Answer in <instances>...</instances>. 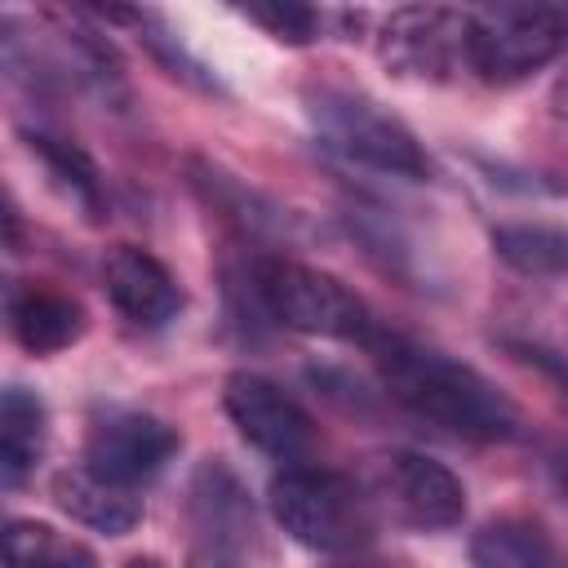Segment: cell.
Listing matches in <instances>:
<instances>
[{
    "label": "cell",
    "instance_id": "1",
    "mask_svg": "<svg viewBox=\"0 0 568 568\" xmlns=\"http://www.w3.org/2000/svg\"><path fill=\"white\" fill-rule=\"evenodd\" d=\"M368 355L377 359L386 390L417 417L435 422L439 430L484 444L519 435V408L479 368L386 328L373 337Z\"/></svg>",
    "mask_w": 568,
    "mask_h": 568
},
{
    "label": "cell",
    "instance_id": "2",
    "mask_svg": "<svg viewBox=\"0 0 568 568\" xmlns=\"http://www.w3.org/2000/svg\"><path fill=\"white\" fill-rule=\"evenodd\" d=\"M271 515L297 546L320 555H351L373 541V497L328 466H284L271 479Z\"/></svg>",
    "mask_w": 568,
    "mask_h": 568
},
{
    "label": "cell",
    "instance_id": "3",
    "mask_svg": "<svg viewBox=\"0 0 568 568\" xmlns=\"http://www.w3.org/2000/svg\"><path fill=\"white\" fill-rule=\"evenodd\" d=\"M253 302L275 324L311 337H337L355 346H373L382 324L364 306L355 288H346L337 275L293 262V257H262L253 262Z\"/></svg>",
    "mask_w": 568,
    "mask_h": 568
},
{
    "label": "cell",
    "instance_id": "4",
    "mask_svg": "<svg viewBox=\"0 0 568 568\" xmlns=\"http://www.w3.org/2000/svg\"><path fill=\"white\" fill-rule=\"evenodd\" d=\"M306 115H311L315 133L324 138V146H333L337 155L368 164L377 173H390V178H413V182L430 178V160H426L422 142L377 98L324 84V89L306 93Z\"/></svg>",
    "mask_w": 568,
    "mask_h": 568
},
{
    "label": "cell",
    "instance_id": "5",
    "mask_svg": "<svg viewBox=\"0 0 568 568\" xmlns=\"http://www.w3.org/2000/svg\"><path fill=\"white\" fill-rule=\"evenodd\" d=\"M568 44V9L564 4H488L470 9L466 71L488 84H515Z\"/></svg>",
    "mask_w": 568,
    "mask_h": 568
},
{
    "label": "cell",
    "instance_id": "6",
    "mask_svg": "<svg viewBox=\"0 0 568 568\" xmlns=\"http://www.w3.org/2000/svg\"><path fill=\"white\" fill-rule=\"evenodd\" d=\"M470 9L444 4H408L382 22L377 53L404 80H448L466 67Z\"/></svg>",
    "mask_w": 568,
    "mask_h": 568
},
{
    "label": "cell",
    "instance_id": "7",
    "mask_svg": "<svg viewBox=\"0 0 568 568\" xmlns=\"http://www.w3.org/2000/svg\"><path fill=\"white\" fill-rule=\"evenodd\" d=\"M373 497L390 510V519H399L404 528L417 532H444L457 528L466 515V488L462 479L426 457V453H386L373 466Z\"/></svg>",
    "mask_w": 568,
    "mask_h": 568
},
{
    "label": "cell",
    "instance_id": "8",
    "mask_svg": "<svg viewBox=\"0 0 568 568\" xmlns=\"http://www.w3.org/2000/svg\"><path fill=\"white\" fill-rule=\"evenodd\" d=\"M222 408L235 422V430L257 453H266L275 462L302 466L315 453V444H320L311 413L284 386H275L262 373H231L226 390H222Z\"/></svg>",
    "mask_w": 568,
    "mask_h": 568
},
{
    "label": "cell",
    "instance_id": "9",
    "mask_svg": "<svg viewBox=\"0 0 568 568\" xmlns=\"http://www.w3.org/2000/svg\"><path fill=\"white\" fill-rule=\"evenodd\" d=\"M182 448V435L151 417V413H133V408H120V413H106L89 426L84 435V466L98 470L102 479L111 484H124V488H138L146 479H155Z\"/></svg>",
    "mask_w": 568,
    "mask_h": 568
},
{
    "label": "cell",
    "instance_id": "10",
    "mask_svg": "<svg viewBox=\"0 0 568 568\" xmlns=\"http://www.w3.org/2000/svg\"><path fill=\"white\" fill-rule=\"evenodd\" d=\"M102 284H106V297L111 306L138 324V328H164L169 320H178L182 311V288L178 280L169 275V266L160 257H151L146 248L138 244H115L106 248L102 257Z\"/></svg>",
    "mask_w": 568,
    "mask_h": 568
},
{
    "label": "cell",
    "instance_id": "11",
    "mask_svg": "<svg viewBox=\"0 0 568 568\" xmlns=\"http://www.w3.org/2000/svg\"><path fill=\"white\" fill-rule=\"evenodd\" d=\"M4 315H9V333L31 351V355H53V351H67L71 342L84 337L89 328V315L84 306L53 288V284H9V297H4Z\"/></svg>",
    "mask_w": 568,
    "mask_h": 568
},
{
    "label": "cell",
    "instance_id": "12",
    "mask_svg": "<svg viewBox=\"0 0 568 568\" xmlns=\"http://www.w3.org/2000/svg\"><path fill=\"white\" fill-rule=\"evenodd\" d=\"M53 501L62 515H71L75 524L106 532V537H124L138 528L142 519V501L133 497V488L102 479L89 466H71L53 475Z\"/></svg>",
    "mask_w": 568,
    "mask_h": 568
},
{
    "label": "cell",
    "instance_id": "13",
    "mask_svg": "<svg viewBox=\"0 0 568 568\" xmlns=\"http://www.w3.org/2000/svg\"><path fill=\"white\" fill-rule=\"evenodd\" d=\"M470 568H568V555L546 524L501 515L470 537Z\"/></svg>",
    "mask_w": 568,
    "mask_h": 568
},
{
    "label": "cell",
    "instance_id": "14",
    "mask_svg": "<svg viewBox=\"0 0 568 568\" xmlns=\"http://www.w3.org/2000/svg\"><path fill=\"white\" fill-rule=\"evenodd\" d=\"M49 444V413L40 404V395H31L27 386H9L0 399V479L4 488H18L40 453Z\"/></svg>",
    "mask_w": 568,
    "mask_h": 568
},
{
    "label": "cell",
    "instance_id": "15",
    "mask_svg": "<svg viewBox=\"0 0 568 568\" xmlns=\"http://www.w3.org/2000/svg\"><path fill=\"white\" fill-rule=\"evenodd\" d=\"M0 550H4V568H98L84 541L40 519H9L0 532Z\"/></svg>",
    "mask_w": 568,
    "mask_h": 568
},
{
    "label": "cell",
    "instance_id": "16",
    "mask_svg": "<svg viewBox=\"0 0 568 568\" xmlns=\"http://www.w3.org/2000/svg\"><path fill=\"white\" fill-rule=\"evenodd\" d=\"M195 515H200V528L209 532L213 541V555H222L235 537H244V528H253V510H248V497L244 488L235 484V475L226 466H204L195 475Z\"/></svg>",
    "mask_w": 568,
    "mask_h": 568
},
{
    "label": "cell",
    "instance_id": "17",
    "mask_svg": "<svg viewBox=\"0 0 568 568\" xmlns=\"http://www.w3.org/2000/svg\"><path fill=\"white\" fill-rule=\"evenodd\" d=\"M493 248L524 275H568V231L546 222H510L493 231Z\"/></svg>",
    "mask_w": 568,
    "mask_h": 568
},
{
    "label": "cell",
    "instance_id": "18",
    "mask_svg": "<svg viewBox=\"0 0 568 568\" xmlns=\"http://www.w3.org/2000/svg\"><path fill=\"white\" fill-rule=\"evenodd\" d=\"M31 151L44 160V169L58 178V186H62L75 204H84L89 213H98V204H102L98 169L89 164V155H84L80 146L62 142V138H49V133H31Z\"/></svg>",
    "mask_w": 568,
    "mask_h": 568
},
{
    "label": "cell",
    "instance_id": "19",
    "mask_svg": "<svg viewBox=\"0 0 568 568\" xmlns=\"http://www.w3.org/2000/svg\"><path fill=\"white\" fill-rule=\"evenodd\" d=\"M240 18H248L253 27H262L271 40L284 44H311L324 27V13L311 4H293V0H271V4H244Z\"/></svg>",
    "mask_w": 568,
    "mask_h": 568
},
{
    "label": "cell",
    "instance_id": "20",
    "mask_svg": "<svg viewBox=\"0 0 568 568\" xmlns=\"http://www.w3.org/2000/svg\"><path fill=\"white\" fill-rule=\"evenodd\" d=\"M195 568H231L222 555H204V559H195Z\"/></svg>",
    "mask_w": 568,
    "mask_h": 568
},
{
    "label": "cell",
    "instance_id": "21",
    "mask_svg": "<svg viewBox=\"0 0 568 568\" xmlns=\"http://www.w3.org/2000/svg\"><path fill=\"white\" fill-rule=\"evenodd\" d=\"M124 568H164V564H160V559H151V555H146V559H129V564H124Z\"/></svg>",
    "mask_w": 568,
    "mask_h": 568
},
{
    "label": "cell",
    "instance_id": "22",
    "mask_svg": "<svg viewBox=\"0 0 568 568\" xmlns=\"http://www.w3.org/2000/svg\"><path fill=\"white\" fill-rule=\"evenodd\" d=\"M564 488H568V470H564Z\"/></svg>",
    "mask_w": 568,
    "mask_h": 568
}]
</instances>
